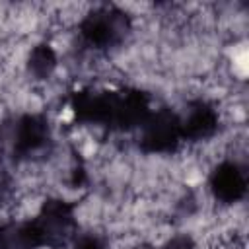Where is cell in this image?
<instances>
[{
  "instance_id": "11",
  "label": "cell",
  "mask_w": 249,
  "mask_h": 249,
  "mask_svg": "<svg viewBox=\"0 0 249 249\" xmlns=\"http://www.w3.org/2000/svg\"><path fill=\"white\" fill-rule=\"evenodd\" d=\"M0 249H8V230H6V226H0Z\"/></svg>"
},
{
  "instance_id": "1",
  "label": "cell",
  "mask_w": 249,
  "mask_h": 249,
  "mask_svg": "<svg viewBox=\"0 0 249 249\" xmlns=\"http://www.w3.org/2000/svg\"><path fill=\"white\" fill-rule=\"evenodd\" d=\"M70 103L78 121L119 130L140 126L152 113L148 95L138 89H80L72 93Z\"/></svg>"
},
{
  "instance_id": "2",
  "label": "cell",
  "mask_w": 249,
  "mask_h": 249,
  "mask_svg": "<svg viewBox=\"0 0 249 249\" xmlns=\"http://www.w3.org/2000/svg\"><path fill=\"white\" fill-rule=\"evenodd\" d=\"M130 29L128 16L115 6H101L89 12L82 23L80 33L91 47H111L117 45Z\"/></svg>"
},
{
  "instance_id": "6",
  "label": "cell",
  "mask_w": 249,
  "mask_h": 249,
  "mask_svg": "<svg viewBox=\"0 0 249 249\" xmlns=\"http://www.w3.org/2000/svg\"><path fill=\"white\" fill-rule=\"evenodd\" d=\"M49 140V123L41 115H23L14 134V154L27 156Z\"/></svg>"
},
{
  "instance_id": "5",
  "label": "cell",
  "mask_w": 249,
  "mask_h": 249,
  "mask_svg": "<svg viewBox=\"0 0 249 249\" xmlns=\"http://www.w3.org/2000/svg\"><path fill=\"white\" fill-rule=\"evenodd\" d=\"M210 189L222 202H237L247 191V181L241 167L233 161L220 163L210 175Z\"/></svg>"
},
{
  "instance_id": "4",
  "label": "cell",
  "mask_w": 249,
  "mask_h": 249,
  "mask_svg": "<svg viewBox=\"0 0 249 249\" xmlns=\"http://www.w3.org/2000/svg\"><path fill=\"white\" fill-rule=\"evenodd\" d=\"M142 136H140V148L144 152L161 154V152H173L181 138V117L175 115L169 109H160L156 113H150L148 119L140 124Z\"/></svg>"
},
{
  "instance_id": "8",
  "label": "cell",
  "mask_w": 249,
  "mask_h": 249,
  "mask_svg": "<svg viewBox=\"0 0 249 249\" xmlns=\"http://www.w3.org/2000/svg\"><path fill=\"white\" fill-rule=\"evenodd\" d=\"M54 68H56V53L53 51V47L47 43L37 45L29 54V72L35 78L43 80L49 78Z\"/></svg>"
},
{
  "instance_id": "3",
  "label": "cell",
  "mask_w": 249,
  "mask_h": 249,
  "mask_svg": "<svg viewBox=\"0 0 249 249\" xmlns=\"http://www.w3.org/2000/svg\"><path fill=\"white\" fill-rule=\"evenodd\" d=\"M37 230L41 233L43 245L58 247L68 241L74 233L76 220H74V204L62 198H49L43 202L39 214L33 218Z\"/></svg>"
},
{
  "instance_id": "7",
  "label": "cell",
  "mask_w": 249,
  "mask_h": 249,
  "mask_svg": "<svg viewBox=\"0 0 249 249\" xmlns=\"http://www.w3.org/2000/svg\"><path fill=\"white\" fill-rule=\"evenodd\" d=\"M218 128V115L212 105L196 101L191 105L185 119H181L183 140H204L210 138Z\"/></svg>"
},
{
  "instance_id": "10",
  "label": "cell",
  "mask_w": 249,
  "mask_h": 249,
  "mask_svg": "<svg viewBox=\"0 0 249 249\" xmlns=\"http://www.w3.org/2000/svg\"><path fill=\"white\" fill-rule=\"evenodd\" d=\"M161 249H195V243H193V239L189 235H175Z\"/></svg>"
},
{
  "instance_id": "9",
  "label": "cell",
  "mask_w": 249,
  "mask_h": 249,
  "mask_svg": "<svg viewBox=\"0 0 249 249\" xmlns=\"http://www.w3.org/2000/svg\"><path fill=\"white\" fill-rule=\"evenodd\" d=\"M74 249H105V243L97 237V235H80L74 243Z\"/></svg>"
},
{
  "instance_id": "12",
  "label": "cell",
  "mask_w": 249,
  "mask_h": 249,
  "mask_svg": "<svg viewBox=\"0 0 249 249\" xmlns=\"http://www.w3.org/2000/svg\"><path fill=\"white\" fill-rule=\"evenodd\" d=\"M134 249H154V247H148V245H140V247H134Z\"/></svg>"
}]
</instances>
